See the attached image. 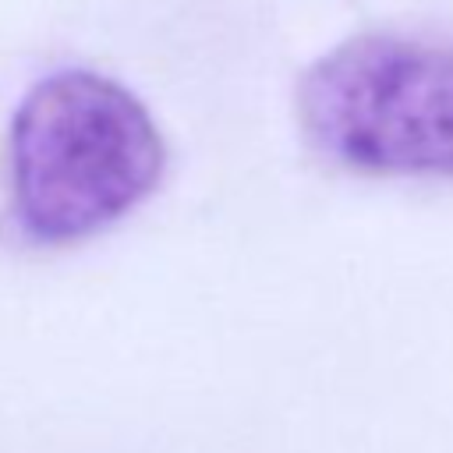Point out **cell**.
Returning <instances> with one entry per match:
<instances>
[{
  "mask_svg": "<svg viewBox=\"0 0 453 453\" xmlns=\"http://www.w3.org/2000/svg\"><path fill=\"white\" fill-rule=\"evenodd\" d=\"M11 209L42 248L78 244L134 212L166 166L149 106L88 67L39 78L11 117Z\"/></svg>",
  "mask_w": 453,
  "mask_h": 453,
  "instance_id": "cell-1",
  "label": "cell"
},
{
  "mask_svg": "<svg viewBox=\"0 0 453 453\" xmlns=\"http://www.w3.org/2000/svg\"><path fill=\"white\" fill-rule=\"evenodd\" d=\"M297 120L347 170L453 177V42L354 35L304 71Z\"/></svg>",
  "mask_w": 453,
  "mask_h": 453,
  "instance_id": "cell-2",
  "label": "cell"
}]
</instances>
